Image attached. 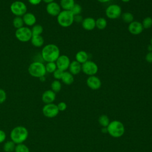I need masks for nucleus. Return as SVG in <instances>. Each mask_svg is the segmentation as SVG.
<instances>
[{"mask_svg": "<svg viewBox=\"0 0 152 152\" xmlns=\"http://www.w3.org/2000/svg\"><path fill=\"white\" fill-rule=\"evenodd\" d=\"M147 49H148V50L149 52L152 51V46H151V45H149L148 46V47H147Z\"/></svg>", "mask_w": 152, "mask_h": 152, "instance_id": "nucleus-43", "label": "nucleus"}, {"mask_svg": "<svg viewBox=\"0 0 152 152\" xmlns=\"http://www.w3.org/2000/svg\"><path fill=\"white\" fill-rule=\"evenodd\" d=\"M75 4L74 0H60L59 5L63 10L70 11Z\"/></svg>", "mask_w": 152, "mask_h": 152, "instance_id": "nucleus-22", "label": "nucleus"}, {"mask_svg": "<svg viewBox=\"0 0 152 152\" xmlns=\"http://www.w3.org/2000/svg\"><path fill=\"white\" fill-rule=\"evenodd\" d=\"M45 65V69L46 71V72L49 73H53L56 69V64L55 62H47Z\"/></svg>", "mask_w": 152, "mask_h": 152, "instance_id": "nucleus-29", "label": "nucleus"}, {"mask_svg": "<svg viewBox=\"0 0 152 152\" xmlns=\"http://www.w3.org/2000/svg\"><path fill=\"white\" fill-rule=\"evenodd\" d=\"M50 87H51V90L53 91H54L55 93H58L60 91V90H61V88H62L61 83L59 81V80H55L52 82Z\"/></svg>", "mask_w": 152, "mask_h": 152, "instance_id": "nucleus-27", "label": "nucleus"}, {"mask_svg": "<svg viewBox=\"0 0 152 152\" xmlns=\"http://www.w3.org/2000/svg\"><path fill=\"white\" fill-rule=\"evenodd\" d=\"M150 45L152 46V37L150 39Z\"/></svg>", "mask_w": 152, "mask_h": 152, "instance_id": "nucleus-46", "label": "nucleus"}, {"mask_svg": "<svg viewBox=\"0 0 152 152\" xmlns=\"http://www.w3.org/2000/svg\"><path fill=\"white\" fill-rule=\"evenodd\" d=\"M97 1H99V2H101V3H106V2H108L112 0H97Z\"/></svg>", "mask_w": 152, "mask_h": 152, "instance_id": "nucleus-41", "label": "nucleus"}, {"mask_svg": "<svg viewBox=\"0 0 152 152\" xmlns=\"http://www.w3.org/2000/svg\"><path fill=\"white\" fill-rule=\"evenodd\" d=\"M99 70L97 65L92 61L88 60L81 64V71L87 75H96Z\"/></svg>", "mask_w": 152, "mask_h": 152, "instance_id": "nucleus-9", "label": "nucleus"}, {"mask_svg": "<svg viewBox=\"0 0 152 152\" xmlns=\"http://www.w3.org/2000/svg\"><path fill=\"white\" fill-rule=\"evenodd\" d=\"M16 144L12 141H6L3 145V150L5 152H13L15 150Z\"/></svg>", "mask_w": 152, "mask_h": 152, "instance_id": "nucleus-23", "label": "nucleus"}, {"mask_svg": "<svg viewBox=\"0 0 152 152\" xmlns=\"http://www.w3.org/2000/svg\"><path fill=\"white\" fill-rule=\"evenodd\" d=\"M121 1H122L123 2H128L130 0H121Z\"/></svg>", "mask_w": 152, "mask_h": 152, "instance_id": "nucleus-45", "label": "nucleus"}, {"mask_svg": "<svg viewBox=\"0 0 152 152\" xmlns=\"http://www.w3.org/2000/svg\"><path fill=\"white\" fill-rule=\"evenodd\" d=\"M15 152H30L28 147L24 143L16 144L14 150Z\"/></svg>", "mask_w": 152, "mask_h": 152, "instance_id": "nucleus-30", "label": "nucleus"}, {"mask_svg": "<svg viewBox=\"0 0 152 152\" xmlns=\"http://www.w3.org/2000/svg\"><path fill=\"white\" fill-rule=\"evenodd\" d=\"M16 38L21 42H27L31 40L32 33L30 28L28 27H22L16 30L15 32Z\"/></svg>", "mask_w": 152, "mask_h": 152, "instance_id": "nucleus-6", "label": "nucleus"}, {"mask_svg": "<svg viewBox=\"0 0 152 152\" xmlns=\"http://www.w3.org/2000/svg\"><path fill=\"white\" fill-rule=\"evenodd\" d=\"M57 106H58L59 111H64L66 109V107H67L66 104L64 102H59L57 104Z\"/></svg>", "mask_w": 152, "mask_h": 152, "instance_id": "nucleus-36", "label": "nucleus"}, {"mask_svg": "<svg viewBox=\"0 0 152 152\" xmlns=\"http://www.w3.org/2000/svg\"><path fill=\"white\" fill-rule=\"evenodd\" d=\"M70 11L72 13V14L74 15H79L81 13L82 11V7L80 5L78 4H75L74 5V6L72 7V8L71 9Z\"/></svg>", "mask_w": 152, "mask_h": 152, "instance_id": "nucleus-33", "label": "nucleus"}, {"mask_svg": "<svg viewBox=\"0 0 152 152\" xmlns=\"http://www.w3.org/2000/svg\"><path fill=\"white\" fill-rule=\"evenodd\" d=\"M6 133L4 131L0 129V143H2L5 141L6 139Z\"/></svg>", "mask_w": 152, "mask_h": 152, "instance_id": "nucleus-37", "label": "nucleus"}, {"mask_svg": "<svg viewBox=\"0 0 152 152\" xmlns=\"http://www.w3.org/2000/svg\"><path fill=\"white\" fill-rule=\"evenodd\" d=\"M28 137V131L23 126H17L12 129L10 138L15 144L23 143Z\"/></svg>", "mask_w": 152, "mask_h": 152, "instance_id": "nucleus-2", "label": "nucleus"}, {"mask_svg": "<svg viewBox=\"0 0 152 152\" xmlns=\"http://www.w3.org/2000/svg\"><path fill=\"white\" fill-rule=\"evenodd\" d=\"M30 41L32 45L37 48H40L42 46L44 43V39L41 35L32 36Z\"/></svg>", "mask_w": 152, "mask_h": 152, "instance_id": "nucleus-20", "label": "nucleus"}, {"mask_svg": "<svg viewBox=\"0 0 152 152\" xmlns=\"http://www.w3.org/2000/svg\"><path fill=\"white\" fill-rule=\"evenodd\" d=\"M7 99V93L4 89L0 88V104L3 103Z\"/></svg>", "mask_w": 152, "mask_h": 152, "instance_id": "nucleus-35", "label": "nucleus"}, {"mask_svg": "<svg viewBox=\"0 0 152 152\" xmlns=\"http://www.w3.org/2000/svg\"><path fill=\"white\" fill-rule=\"evenodd\" d=\"M46 10L47 13L50 15L57 17L61 11V8L58 3L53 1L47 4L46 7Z\"/></svg>", "mask_w": 152, "mask_h": 152, "instance_id": "nucleus-12", "label": "nucleus"}, {"mask_svg": "<svg viewBox=\"0 0 152 152\" xmlns=\"http://www.w3.org/2000/svg\"><path fill=\"white\" fill-rule=\"evenodd\" d=\"M22 18L24 24L27 26H33L36 22V16L31 12H26Z\"/></svg>", "mask_w": 152, "mask_h": 152, "instance_id": "nucleus-17", "label": "nucleus"}, {"mask_svg": "<svg viewBox=\"0 0 152 152\" xmlns=\"http://www.w3.org/2000/svg\"><path fill=\"white\" fill-rule=\"evenodd\" d=\"M24 21L21 17L16 16L12 20V25L17 29L24 26Z\"/></svg>", "mask_w": 152, "mask_h": 152, "instance_id": "nucleus-26", "label": "nucleus"}, {"mask_svg": "<svg viewBox=\"0 0 152 152\" xmlns=\"http://www.w3.org/2000/svg\"><path fill=\"white\" fill-rule=\"evenodd\" d=\"M28 71L30 75L36 78H41L45 76L46 73L45 65L39 61L31 63L28 66Z\"/></svg>", "mask_w": 152, "mask_h": 152, "instance_id": "nucleus-4", "label": "nucleus"}, {"mask_svg": "<svg viewBox=\"0 0 152 152\" xmlns=\"http://www.w3.org/2000/svg\"><path fill=\"white\" fill-rule=\"evenodd\" d=\"M107 24V20L103 17H99L96 20V27L99 30L104 29Z\"/></svg>", "mask_w": 152, "mask_h": 152, "instance_id": "nucleus-24", "label": "nucleus"}, {"mask_svg": "<svg viewBox=\"0 0 152 152\" xmlns=\"http://www.w3.org/2000/svg\"><path fill=\"white\" fill-rule=\"evenodd\" d=\"M64 72V71H62V70H61V69L57 68V69L52 73L54 78H55V80H61Z\"/></svg>", "mask_w": 152, "mask_h": 152, "instance_id": "nucleus-34", "label": "nucleus"}, {"mask_svg": "<svg viewBox=\"0 0 152 152\" xmlns=\"http://www.w3.org/2000/svg\"><path fill=\"white\" fill-rule=\"evenodd\" d=\"M28 1L33 5H39L42 1V0H28Z\"/></svg>", "mask_w": 152, "mask_h": 152, "instance_id": "nucleus-40", "label": "nucleus"}, {"mask_svg": "<svg viewBox=\"0 0 152 152\" xmlns=\"http://www.w3.org/2000/svg\"><path fill=\"white\" fill-rule=\"evenodd\" d=\"M105 14L108 18L111 20L118 18L122 14L121 7L116 4H110L106 8L105 10Z\"/></svg>", "mask_w": 152, "mask_h": 152, "instance_id": "nucleus-8", "label": "nucleus"}, {"mask_svg": "<svg viewBox=\"0 0 152 152\" xmlns=\"http://www.w3.org/2000/svg\"><path fill=\"white\" fill-rule=\"evenodd\" d=\"M108 133L113 137H121L125 131L124 126L120 121H113L109 123L107 127Z\"/></svg>", "mask_w": 152, "mask_h": 152, "instance_id": "nucleus-5", "label": "nucleus"}, {"mask_svg": "<svg viewBox=\"0 0 152 152\" xmlns=\"http://www.w3.org/2000/svg\"><path fill=\"white\" fill-rule=\"evenodd\" d=\"M62 81L66 85H71L74 81V75L69 71H64L61 78Z\"/></svg>", "mask_w": 152, "mask_h": 152, "instance_id": "nucleus-21", "label": "nucleus"}, {"mask_svg": "<svg viewBox=\"0 0 152 152\" xmlns=\"http://www.w3.org/2000/svg\"><path fill=\"white\" fill-rule=\"evenodd\" d=\"M68 69L73 75H77L81 71V64L75 60L71 62Z\"/></svg>", "mask_w": 152, "mask_h": 152, "instance_id": "nucleus-18", "label": "nucleus"}, {"mask_svg": "<svg viewBox=\"0 0 152 152\" xmlns=\"http://www.w3.org/2000/svg\"><path fill=\"white\" fill-rule=\"evenodd\" d=\"M44 2L46 3L47 4H49V3H50V2H52L54 1V0H42Z\"/></svg>", "mask_w": 152, "mask_h": 152, "instance_id": "nucleus-42", "label": "nucleus"}, {"mask_svg": "<svg viewBox=\"0 0 152 152\" xmlns=\"http://www.w3.org/2000/svg\"><path fill=\"white\" fill-rule=\"evenodd\" d=\"M102 131L103 133H106V132H107V128H106L104 127V128L102 129Z\"/></svg>", "mask_w": 152, "mask_h": 152, "instance_id": "nucleus-44", "label": "nucleus"}, {"mask_svg": "<svg viewBox=\"0 0 152 152\" xmlns=\"http://www.w3.org/2000/svg\"><path fill=\"white\" fill-rule=\"evenodd\" d=\"M129 32L133 35H138L141 33L144 30L141 23L138 21H133L129 24L128 27Z\"/></svg>", "mask_w": 152, "mask_h": 152, "instance_id": "nucleus-13", "label": "nucleus"}, {"mask_svg": "<svg viewBox=\"0 0 152 152\" xmlns=\"http://www.w3.org/2000/svg\"><path fill=\"white\" fill-rule=\"evenodd\" d=\"M42 59L46 62H55L60 56V50L55 44L45 45L41 52Z\"/></svg>", "mask_w": 152, "mask_h": 152, "instance_id": "nucleus-1", "label": "nucleus"}, {"mask_svg": "<svg viewBox=\"0 0 152 152\" xmlns=\"http://www.w3.org/2000/svg\"><path fill=\"white\" fill-rule=\"evenodd\" d=\"M145 61L148 63H152V51L148 52L145 57Z\"/></svg>", "mask_w": 152, "mask_h": 152, "instance_id": "nucleus-38", "label": "nucleus"}, {"mask_svg": "<svg viewBox=\"0 0 152 152\" xmlns=\"http://www.w3.org/2000/svg\"><path fill=\"white\" fill-rule=\"evenodd\" d=\"M74 17V15L70 11L62 10L57 16V21L59 26L66 28L73 24Z\"/></svg>", "mask_w": 152, "mask_h": 152, "instance_id": "nucleus-3", "label": "nucleus"}, {"mask_svg": "<svg viewBox=\"0 0 152 152\" xmlns=\"http://www.w3.org/2000/svg\"><path fill=\"white\" fill-rule=\"evenodd\" d=\"M141 24L144 28L148 29L152 27V18L150 17H147L144 18Z\"/></svg>", "mask_w": 152, "mask_h": 152, "instance_id": "nucleus-31", "label": "nucleus"}, {"mask_svg": "<svg viewBox=\"0 0 152 152\" xmlns=\"http://www.w3.org/2000/svg\"><path fill=\"white\" fill-rule=\"evenodd\" d=\"M86 83L90 88L94 90L100 88L102 86L101 80L96 75L89 76L86 80Z\"/></svg>", "mask_w": 152, "mask_h": 152, "instance_id": "nucleus-14", "label": "nucleus"}, {"mask_svg": "<svg viewBox=\"0 0 152 152\" xmlns=\"http://www.w3.org/2000/svg\"><path fill=\"white\" fill-rule=\"evenodd\" d=\"M83 28L87 31H91L96 27V20L91 17H88L83 18L81 22Z\"/></svg>", "mask_w": 152, "mask_h": 152, "instance_id": "nucleus-15", "label": "nucleus"}, {"mask_svg": "<svg viewBox=\"0 0 152 152\" xmlns=\"http://www.w3.org/2000/svg\"><path fill=\"white\" fill-rule=\"evenodd\" d=\"M56 98V94L52 90L45 91L42 95V100L45 104L52 103L54 102Z\"/></svg>", "mask_w": 152, "mask_h": 152, "instance_id": "nucleus-16", "label": "nucleus"}, {"mask_svg": "<svg viewBox=\"0 0 152 152\" xmlns=\"http://www.w3.org/2000/svg\"><path fill=\"white\" fill-rule=\"evenodd\" d=\"M32 36L41 35L43 31V28L40 24H34L31 29Z\"/></svg>", "mask_w": 152, "mask_h": 152, "instance_id": "nucleus-28", "label": "nucleus"}, {"mask_svg": "<svg viewBox=\"0 0 152 152\" xmlns=\"http://www.w3.org/2000/svg\"><path fill=\"white\" fill-rule=\"evenodd\" d=\"M83 20V17L79 14V15H74V21L76 23H81Z\"/></svg>", "mask_w": 152, "mask_h": 152, "instance_id": "nucleus-39", "label": "nucleus"}, {"mask_svg": "<svg viewBox=\"0 0 152 152\" xmlns=\"http://www.w3.org/2000/svg\"><path fill=\"white\" fill-rule=\"evenodd\" d=\"M88 60V55L84 50H80L77 52L75 55V61L80 63L81 64H84Z\"/></svg>", "mask_w": 152, "mask_h": 152, "instance_id": "nucleus-19", "label": "nucleus"}, {"mask_svg": "<svg viewBox=\"0 0 152 152\" xmlns=\"http://www.w3.org/2000/svg\"><path fill=\"white\" fill-rule=\"evenodd\" d=\"M98 121H99V123L100 124V125L103 127L107 126L110 123L108 117L105 115H103L100 116L99 117Z\"/></svg>", "mask_w": 152, "mask_h": 152, "instance_id": "nucleus-32", "label": "nucleus"}, {"mask_svg": "<svg viewBox=\"0 0 152 152\" xmlns=\"http://www.w3.org/2000/svg\"><path fill=\"white\" fill-rule=\"evenodd\" d=\"M10 10L15 16L22 17L27 12V8L26 5L23 2L15 1L11 4Z\"/></svg>", "mask_w": 152, "mask_h": 152, "instance_id": "nucleus-7", "label": "nucleus"}, {"mask_svg": "<svg viewBox=\"0 0 152 152\" xmlns=\"http://www.w3.org/2000/svg\"><path fill=\"white\" fill-rule=\"evenodd\" d=\"M55 63L58 69H59L63 71H66L67 69H68L71 61L67 55H60V56L55 61Z\"/></svg>", "mask_w": 152, "mask_h": 152, "instance_id": "nucleus-11", "label": "nucleus"}, {"mask_svg": "<svg viewBox=\"0 0 152 152\" xmlns=\"http://www.w3.org/2000/svg\"><path fill=\"white\" fill-rule=\"evenodd\" d=\"M121 18L125 23L129 24L134 21V15L129 12H125L121 14Z\"/></svg>", "mask_w": 152, "mask_h": 152, "instance_id": "nucleus-25", "label": "nucleus"}, {"mask_svg": "<svg viewBox=\"0 0 152 152\" xmlns=\"http://www.w3.org/2000/svg\"><path fill=\"white\" fill-rule=\"evenodd\" d=\"M59 112L57 105L53 103L45 104L42 108V113L43 115L49 118L55 117L57 116Z\"/></svg>", "mask_w": 152, "mask_h": 152, "instance_id": "nucleus-10", "label": "nucleus"}]
</instances>
